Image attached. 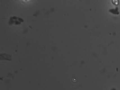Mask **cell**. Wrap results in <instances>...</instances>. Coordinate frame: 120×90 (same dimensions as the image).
<instances>
[{
    "instance_id": "1",
    "label": "cell",
    "mask_w": 120,
    "mask_h": 90,
    "mask_svg": "<svg viewBox=\"0 0 120 90\" xmlns=\"http://www.w3.org/2000/svg\"><path fill=\"white\" fill-rule=\"evenodd\" d=\"M109 11L110 12L113 13V14H116V15H118L119 13V12L118 11V8H117L116 9H110Z\"/></svg>"
},
{
    "instance_id": "3",
    "label": "cell",
    "mask_w": 120,
    "mask_h": 90,
    "mask_svg": "<svg viewBox=\"0 0 120 90\" xmlns=\"http://www.w3.org/2000/svg\"></svg>"
},
{
    "instance_id": "2",
    "label": "cell",
    "mask_w": 120,
    "mask_h": 90,
    "mask_svg": "<svg viewBox=\"0 0 120 90\" xmlns=\"http://www.w3.org/2000/svg\"><path fill=\"white\" fill-rule=\"evenodd\" d=\"M112 4L116 6H118L119 4V0H112Z\"/></svg>"
}]
</instances>
